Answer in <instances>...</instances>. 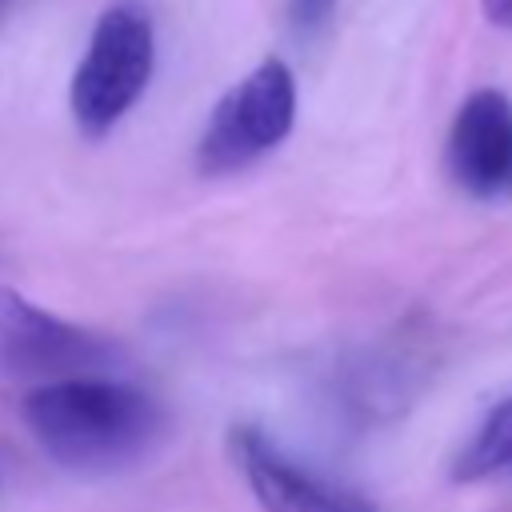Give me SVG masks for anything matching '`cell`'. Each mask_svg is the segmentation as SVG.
Instances as JSON below:
<instances>
[{
  "instance_id": "6da1fadb",
  "label": "cell",
  "mask_w": 512,
  "mask_h": 512,
  "mask_svg": "<svg viewBox=\"0 0 512 512\" xmlns=\"http://www.w3.org/2000/svg\"><path fill=\"white\" fill-rule=\"evenodd\" d=\"M20 420L40 452L76 476H108L148 460L164 432V404L140 384L116 376H72L36 384Z\"/></svg>"
},
{
  "instance_id": "7a4b0ae2",
  "label": "cell",
  "mask_w": 512,
  "mask_h": 512,
  "mask_svg": "<svg viewBox=\"0 0 512 512\" xmlns=\"http://www.w3.org/2000/svg\"><path fill=\"white\" fill-rule=\"evenodd\" d=\"M156 72V28L140 0H112L88 36L68 84V112L84 140H104L148 92Z\"/></svg>"
},
{
  "instance_id": "3957f363",
  "label": "cell",
  "mask_w": 512,
  "mask_h": 512,
  "mask_svg": "<svg viewBox=\"0 0 512 512\" xmlns=\"http://www.w3.org/2000/svg\"><path fill=\"white\" fill-rule=\"evenodd\" d=\"M296 124V76L280 56L260 60L208 112L196 140L204 176H232L280 148Z\"/></svg>"
},
{
  "instance_id": "277c9868",
  "label": "cell",
  "mask_w": 512,
  "mask_h": 512,
  "mask_svg": "<svg viewBox=\"0 0 512 512\" xmlns=\"http://www.w3.org/2000/svg\"><path fill=\"white\" fill-rule=\"evenodd\" d=\"M124 356V348L92 328H80L16 288L0 284V376L8 380H72L104 376Z\"/></svg>"
},
{
  "instance_id": "5b68a950",
  "label": "cell",
  "mask_w": 512,
  "mask_h": 512,
  "mask_svg": "<svg viewBox=\"0 0 512 512\" xmlns=\"http://www.w3.org/2000/svg\"><path fill=\"white\" fill-rule=\"evenodd\" d=\"M228 452L260 512H380L368 492L304 468L252 424L228 432Z\"/></svg>"
},
{
  "instance_id": "8992f818",
  "label": "cell",
  "mask_w": 512,
  "mask_h": 512,
  "mask_svg": "<svg viewBox=\"0 0 512 512\" xmlns=\"http://www.w3.org/2000/svg\"><path fill=\"white\" fill-rule=\"evenodd\" d=\"M444 168L472 200L512 196V100L500 88H476L452 116Z\"/></svg>"
},
{
  "instance_id": "52a82bcc",
  "label": "cell",
  "mask_w": 512,
  "mask_h": 512,
  "mask_svg": "<svg viewBox=\"0 0 512 512\" xmlns=\"http://www.w3.org/2000/svg\"><path fill=\"white\" fill-rule=\"evenodd\" d=\"M496 472H512V396L496 400L484 412V420L476 424V432L452 460L456 484H476Z\"/></svg>"
},
{
  "instance_id": "ba28073f",
  "label": "cell",
  "mask_w": 512,
  "mask_h": 512,
  "mask_svg": "<svg viewBox=\"0 0 512 512\" xmlns=\"http://www.w3.org/2000/svg\"><path fill=\"white\" fill-rule=\"evenodd\" d=\"M332 8H336V0H288V24L296 36L308 40L332 20Z\"/></svg>"
},
{
  "instance_id": "9c48e42d",
  "label": "cell",
  "mask_w": 512,
  "mask_h": 512,
  "mask_svg": "<svg viewBox=\"0 0 512 512\" xmlns=\"http://www.w3.org/2000/svg\"><path fill=\"white\" fill-rule=\"evenodd\" d=\"M480 8H484V20L492 28L512 32V0H480Z\"/></svg>"
},
{
  "instance_id": "30bf717a",
  "label": "cell",
  "mask_w": 512,
  "mask_h": 512,
  "mask_svg": "<svg viewBox=\"0 0 512 512\" xmlns=\"http://www.w3.org/2000/svg\"><path fill=\"white\" fill-rule=\"evenodd\" d=\"M4 484H8V460H4V452H0V492H4Z\"/></svg>"
},
{
  "instance_id": "8fae6325",
  "label": "cell",
  "mask_w": 512,
  "mask_h": 512,
  "mask_svg": "<svg viewBox=\"0 0 512 512\" xmlns=\"http://www.w3.org/2000/svg\"><path fill=\"white\" fill-rule=\"evenodd\" d=\"M8 4H12V0H0V16H4V12H8Z\"/></svg>"
}]
</instances>
